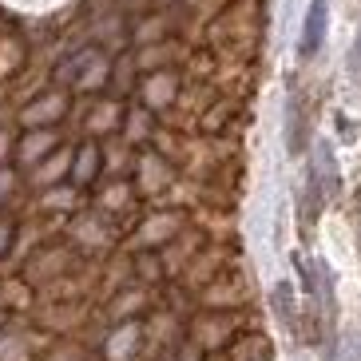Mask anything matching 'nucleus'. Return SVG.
Instances as JSON below:
<instances>
[{
	"label": "nucleus",
	"instance_id": "obj_2",
	"mask_svg": "<svg viewBox=\"0 0 361 361\" xmlns=\"http://www.w3.org/2000/svg\"><path fill=\"white\" fill-rule=\"evenodd\" d=\"M286 147L290 155H302V147H306V107L298 96H290L286 104Z\"/></svg>",
	"mask_w": 361,
	"mask_h": 361
},
{
	"label": "nucleus",
	"instance_id": "obj_4",
	"mask_svg": "<svg viewBox=\"0 0 361 361\" xmlns=\"http://www.w3.org/2000/svg\"><path fill=\"white\" fill-rule=\"evenodd\" d=\"M44 147H52V135H32V139H24V143H20V159H24V163L40 159Z\"/></svg>",
	"mask_w": 361,
	"mask_h": 361
},
{
	"label": "nucleus",
	"instance_id": "obj_1",
	"mask_svg": "<svg viewBox=\"0 0 361 361\" xmlns=\"http://www.w3.org/2000/svg\"><path fill=\"white\" fill-rule=\"evenodd\" d=\"M326 24H329V4L326 0H310V12H306V20H302V40H298L302 60L318 56L322 40H326Z\"/></svg>",
	"mask_w": 361,
	"mask_h": 361
},
{
	"label": "nucleus",
	"instance_id": "obj_5",
	"mask_svg": "<svg viewBox=\"0 0 361 361\" xmlns=\"http://www.w3.org/2000/svg\"><path fill=\"white\" fill-rule=\"evenodd\" d=\"M12 243H16V223L12 219H0V258L8 255Z\"/></svg>",
	"mask_w": 361,
	"mask_h": 361
},
{
	"label": "nucleus",
	"instance_id": "obj_3",
	"mask_svg": "<svg viewBox=\"0 0 361 361\" xmlns=\"http://www.w3.org/2000/svg\"><path fill=\"white\" fill-rule=\"evenodd\" d=\"M99 175V147L96 143H84V147L75 151V163H72V183L87 187V183H96Z\"/></svg>",
	"mask_w": 361,
	"mask_h": 361
},
{
	"label": "nucleus",
	"instance_id": "obj_7",
	"mask_svg": "<svg viewBox=\"0 0 361 361\" xmlns=\"http://www.w3.org/2000/svg\"><path fill=\"white\" fill-rule=\"evenodd\" d=\"M4 143H8V139H4V135H0V155H4Z\"/></svg>",
	"mask_w": 361,
	"mask_h": 361
},
{
	"label": "nucleus",
	"instance_id": "obj_6",
	"mask_svg": "<svg viewBox=\"0 0 361 361\" xmlns=\"http://www.w3.org/2000/svg\"><path fill=\"white\" fill-rule=\"evenodd\" d=\"M353 72H361V28H357V40H353Z\"/></svg>",
	"mask_w": 361,
	"mask_h": 361
}]
</instances>
